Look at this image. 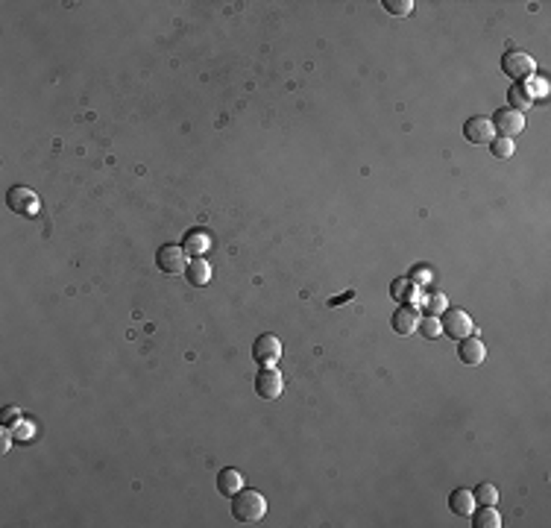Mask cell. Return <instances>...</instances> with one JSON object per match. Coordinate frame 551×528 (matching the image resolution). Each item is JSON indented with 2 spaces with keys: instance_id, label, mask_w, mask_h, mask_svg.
I'll return each instance as SVG.
<instances>
[{
  "instance_id": "ac0fdd59",
  "label": "cell",
  "mask_w": 551,
  "mask_h": 528,
  "mask_svg": "<svg viewBox=\"0 0 551 528\" xmlns=\"http://www.w3.org/2000/svg\"><path fill=\"white\" fill-rule=\"evenodd\" d=\"M472 496H475L478 505H496V502H498V487L484 482V485H478V487H475V493H472Z\"/></svg>"
},
{
  "instance_id": "8992f818",
  "label": "cell",
  "mask_w": 551,
  "mask_h": 528,
  "mask_svg": "<svg viewBox=\"0 0 551 528\" xmlns=\"http://www.w3.org/2000/svg\"><path fill=\"white\" fill-rule=\"evenodd\" d=\"M493 130L501 135V138H513V135H519L522 130H525V115L522 112H516V109H510V106H501L493 117Z\"/></svg>"
},
{
  "instance_id": "e0dca14e",
  "label": "cell",
  "mask_w": 551,
  "mask_h": 528,
  "mask_svg": "<svg viewBox=\"0 0 551 528\" xmlns=\"http://www.w3.org/2000/svg\"><path fill=\"white\" fill-rule=\"evenodd\" d=\"M487 147H490V153H493L496 159H510V156H513V150H516V147H513V138H501V135H498V138H493V141L487 144Z\"/></svg>"
},
{
  "instance_id": "9c48e42d",
  "label": "cell",
  "mask_w": 551,
  "mask_h": 528,
  "mask_svg": "<svg viewBox=\"0 0 551 528\" xmlns=\"http://www.w3.org/2000/svg\"><path fill=\"white\" fill-rule=\"evenodd\" d=\"M9 208L18 211V214H27V218H33V214L38 211V197L33 194L30 188L15 185V188L9 191Z\"/></svg>"
},
{
  "instance_id": "d6986e66",
  "label": "cell",
  "mask_w": 551,
  "mask_h": 528,
  "mask_svg": "<svg viewBox=\"0 0 551 528\" xmlns=\"http://www.w3.org/2000/svg\"><path fill=\"white\" fill-rule=\"evenodd\" d=\"M508 100H510V109H516V112L534 106V103H531V97L525 94V88H522V85H513V88L508 91Z\"/></svg>"
},
{
  "instance_id": "8fae6325",
  "label": "cell",
  "mask_w": 551,
  "mask_h": 528,
  "mask_svg": "<svg viewBox=\"0 0 551 528\" xmlns=\"http://www.w3.org/2000/svg\"><path fill=\"white\" fill-rule=\"evenodd\" d=\"M461 347H458V355H461V361L464 364H469V367H475V364H481L484 358H487V347L478 341V338H464V341H458Z\"/></svg>"
},
{
  "instance_id": "ba28073f",
  "label": "cell",
  "mask_w": 551,
  "mask_h": 528,
  "mask_svg": "<svg viewBox=\"0 0 551 528\" xmlns=\"http://www.w3.org/2000/svg\"><path fill=\"white\" fill-rule=\"evenodd\" d=\"M464 138L469 144H490L496 138V130H493V121L487 115H475L464 124Z\"/></svg>"
},
{
  "instance_id": "2e32d148",
  "label": "cell",
  "mask_w": 551,
  "mask_h": 528,
  "mask_svg": "<svg viewBox=\"0 0 551 528\" xmlns=\"http://www.w3.org/2000/svg\"><path fill=\"white\" fill-rule=\"evenodd\" d=\"M475 528H501V517L496 511V505H481V511H475L472 517Z\"/></svg>"
},
{
  "instance_id": "3957f363",
  "label": "cell",
  "mask_w": 551,
  "mask_h": 528,
  "mask_svg": "<svg viewBox=\"0 0 551 528\" xmlns=\"http://www.w3.org/2000/svg\"><path fill=\"white\" fill-rule=\"evenodd\" d=\"M440 326H443V334L451 341H464V338H469V334H475V323L464 308H446Z\"/></svg>"
},
{
  "instance_id": "52a82bcc",
  "label": "cell",
  "mask_w": 551,
  "mask_h": 528,
  "mask_svg": "<svg viewBox=\"0 0 551 528\" xmlns=\"http://www.w3.org/2000/svg\"><path fill=\"white\" fill-rule=\"evenodd\" d=\"M282 391H284V379H282V373H279L276 367H261V373L255 376V394H258L261 399L273 402V399L282 396Z\"/></svg>"
},
{
  "instance_id": "7a4b0ae2",
  "label": "cell",
  "mask_w": 551,
  "mask_h": 528,
  "mask_svg": "<svg viewBox=\"0 0 551 528\" xmlns=\"http://www.w3.org/2000/svg\"><path fill=\"white\" fill-rule=\"evenodd\" d=\"M501 70H505V77H510L516 83H525V80L534 77L537 62H534L531 53H525V51H508L505 56H501Z\"/></svg>"
},
{
  "instance_id": "277c9868",
  "label": "cell",
  "mask_w": 551,
  "mask_h": 528,
  "mask_svg": "<svg viewBox=\"0 0 551 528\" xmlns=\"http://www.w3.org/2000/svg\"><path fill=\"white\" fill-rule=\"evenodd\" d=\"M282 358V341L276 334H258L252 341V361L258 367H276Z\"/></svg>"
},
{
  "instance_id": "ffe728a7",
  "label": "cell",
  "mask_w": 551,
  "mask_h": 528,
  "mask_svg": "<svg viewBox=\"0 0 551 528\" xmlns=\"http://www.w3.org/2000/svg\"><path fill=\"white\" fill-rule=\"evenodd\" d=\"M381 6H385L390 15L405 18V15H411V12H414V0H385Z\"/></svg>"
},
{
  "instance_id": "6da1fadb",
  "label": "cell",
  "mask_w": 551,
  "mask_h": 528,
  "mask_svg": "<svg viewBox=\"0 0 551 528\" xmlns=\"http://www.w3.org/2000/svg\"><path fill=\"white\" fill-rule=\"evenodd\" d=\"M232 517L244 525H255L267 517V499L261 496L258 490H237L232 496Z\"/></svg>"
},
{
  "instance_id": "d4e9b609",
  "label": "cell",
  "mask_w": 551,
  "mask_h": 528,
  "mask_svg": "<svg viewBox=\"0 0 551 528\" xmlns=\"http://www.w3.org/2000/svg\"><path fill=\"white\" fill-rule=\"evenodd\" d=\"M9 446H12V431L6 426V428H0V452H9Z\"/></svg>"
},
{
  "instance_id": "484cf974",
  "label": "cell",
  "mask_w": 551,
  "mask_h": 528,
  "mask_svg": "<svg viewBox=\"0 0 551 528\" xmlns=\"http://www.w3.org/2000/svg\"><path fill=\"white\" fill-rule=\"evenodd\" d=\"M9 420H21L18 408H6V411H4V423H9Z\"/></svg>"
},
{
  "instance_id": "7c38bea8",
  "label": "cell",
  "mask_w": 551,
  "mask_h": 528,
  "mask_svg": "<svg viewBox=\"0 0 551 528\" xmlns=\"http://www.w3.org/2000/svg\"><path fill=\"white\" fill-rule=\"evenodd\" d=\"M211 244H214V238H211L205 229H191V232L185 235V244H182V247H185L191 255H194V258H200V255L205 258V253L211 250Z\"/></svg>"
},
{
  "instance_id": "30bf717a",
  "label": "cell",
  "mask_w": 551,
  "mask_h": 528,
  "mask_svg": "<svg viewBox=\"0 0 551 528\" xmlns=\"http://www.w3.org/2000/svg\"><path fill=\"white\" fill-rule=\"evenodd\" d=\"M390 326H393V332H396V334H402V338H408V334H414V332H417V326H419V315H417V308L402 305L399 311H393Z\"/></svg>"
},
{
  "instance_id": "4fadbf2b",
  "label": "cell",
  "mask_w": 551,
  "mask_h": 528,
  "mask_svg": "<svg viewBox=\"0 0 551 528\" xmlns=\"http://www.w3.org/2000/svg\"><path fill=\"white\" fill-rule=\"evenodd\" d=\"M185 279L194 285V287H205L211 282V264L200 255V258H191L188 268H185Z\"/></svg>"
},
{
  "instance_id": "cb8c5ba5",
  "label": "cell",
  "mask_w": 551,
  "mask_h": 528,
  "mask_svg": "<svg viewBox=\"0 0 551 528\" xmlns=\"http://www.w3.org/2000/svg\"><path fill=\"white\" fill-rule=\"evenodd\" d=\"M390 294L396 297V300H408L414 291H411V279H396L393 282V287H390Z\"/></svg>"
},
{
  "instance_id": "5bb4252c",
  "label": "cell",
  "mask_w": 551,
  "mask_h": 528,
  "mask_svg": "<svg viewBox=\"0 0 551 528\" xmlns=\"http://www.w3.org/2000/svg\"><path fill=\"white\" fill-rule=\"evenodd\" d=\"M241 487H244V472L241 470H232V467L220 470V475H218V490H220V496L232 499Z\"/></svg>"
},
{
  "instance_id": "9a60e30c",
  "label": "cell",
  "mask_w": 551,
  "mask_h": 528,
  "mask_svg": "<svg viewBox=\"0 0 551 528\" xmlns=\"http://www.w3.org/2000/svg\"><path fill=\"white\" fill-rule=\"evenodd\" d=\"M449 508H451V514H458V517H469V514L475 511V496H472L469 490H464V487L451 490V496H449Z\"/></svg>"
},
{
  "instance_id": "7402d4cb",
  "label": "cell",
  "mask_w": 551,
  "mask_h": 528,
  "mask_svg": "<svg viewBox=\"0 0 551 528\" xmlns=\"http://www.w3.org/2000/svg\"><path fill=\"white\" fill-rule=\"evenodd\" d=\"M419 332L425 334V338L428 341H434V338H440V334H443V326H440V320L437 317H425V320H419Z\"/></svg>"
},
{
  "instance_id": "4316f807",
  "label": "cell",
  "mask_w": 551,
  "mask_h": 528,
  "mask_svg": "<svg viewBox=\"0 0 551 528\" xmlns=\"http://www.w3.org/2000/svg\"><path fill=\"white\" fill-rule=\"evenodd\" d=\"M428 276H431L428 270H414V282H417V279H419V282H428Z\"/></svg>"
},
{
  "instance_id": "603a6c76",
  "label": "cell",
  "mask_w": 551,
  "mask_h": 528,
  "mask_svg": "<svg viewBox=\"0 0 551 528\" xmlns=\"http://www.w3.org/2000/svg\"><path fill=\"white\" fill-rule=\"evenodd\" d=\"M446 308H449V302H446V297H443V294H428V300H425V311H428L431 317L443 315Z\"/></svg>"
},
{
  "instance_id": "44dd1931",
  "label": "cell",
  "mask_w": 551,
  "mask_h": 528,
  "mask_svg": "<svg viewBox=\"0 0 551 528\" xmlns=\"http://www.w3.org/2000/svg\"><path fill=\"white\" fill-rule=\"evenodd\" d=\"M522 88H525V94H528V97H531V103L537 100V97H545V91H548V83L545 80H525L522 83Z\"/></svg>"
},
{
  "instance_id": "5b68a950",
  "label": "cell",
  "mask_w": 551,
  "mask_h": 528,
  "mask_svg": "<svg viewBox=\"0 0 551 528\" xmlns=\"http://www.w3.org/2000/svg\"><path fill=\"white\" fill-rule=\"evenodd\" d=\"M188 261H191V258H188V250L179 247V244H164V247H159V253H156L159 270H161V273H171V276L185 273Z\"/></svg>"
}]
</instances>
